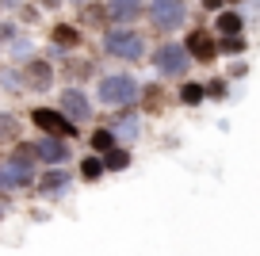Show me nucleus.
I'll use <instances>...</instances> for the list:
<instances>
[{"mask_svg": "<svg viewBox=\"0 0 260 256\" xmlns=\"http://www.w3.org/2000/svg\"><path fill=\"white\" fill-rule=\"evenodd\" d=\"M100 96H104L107 104L126 107L130 100L138 96V84H134V77H126V73H111V77L100 80Z\"/></svg>", "mask_w": 260, "mask_h": 256, "instance_id": "obj_1", "label": "nucleus"}, {"mask_svg": "<svg viewBox=\"0 0 260 256\" xmlns=\"http://www.w3.org/2000/svg\"><path fill=\"white\" fill-rule=\"evenodd\" d=\"M149 19H153V27H161V31L180 27V19H184V0H153V4H149Z\"/></svg>", "mask_w": 260, "mask_h": 256, "instance_id": "obj_2", "label": "nucleus"}, {"mask_svg": "<svg viewBox=\"0 0 260 256\" xmlns=\"http://www.w3.org/2000/svg\"><path fill=\"white\" fill-rule=\"evenodd\" d=\"M153 61H157V69L169 73V77H184V69H187V50L180 46V42H169V46L157 50Z\"/></svg>", "mask_w": 260, "mask_h": 256, "instance_id": "obj_3", "label": "nucleus"}, {"mask_svg": "<svg viewBox=\"0 0 260 256\" xmlns=\"http://www.w3.org/2000/svg\"><path fill=\"white\" fill-rule=\"evenodd\" d=\"M104 50L130 61V57H142V39H138V35H130V31H111L104 39Z\"/></svg>", "mask_w": 260, "mask_h": 256, "instance_id": "obj_4", "label": "nucleus"}, {"mask_svg": "<svg viewBox=\"0 0 260 256\" xmlns=\"http://www.w3.org/2000/svg\"><path fill=\"white\" fill-rule=\"evenodd\" d=\"M35 122H39L46 134H73V126H69V119H65L61 111H35Z\"/></svg>", "mask_w": 260, "mask_h": 256, "instance_id": "obj_5", "label": "nucleus"}, {"mask_svg": "<svg viewBox=\"0 0 260 256\" xmlns=\"http://www.w3.org/2000/svg\"><path fill=\"white\" fill-rule=\"evenodd\" d=\"M61 115L65 119H88L92 107H88V100H84L81 92H61Z\"/></svg>", "mask_w": 260, "mask_h": 256, "instance_id": "obj_6", "label": "nucleus"}, {"mask_svg": "<svg viewBox=\"0 0 260 256\" xmlns=\"http://www.w3.org/2000/svg\"><path fill=\"white\" fill-rule=\"evenodd\" d=\"M187 50H191V57H199V61H211L214 57V42L207 31H191L187 35Z\"/></svg>", "mask_w": 260, "mask_h": 256, "instance_id": "obj_7", "label": "nucleus"}, {"mask_svg": "<svg viewBox=\"0 0 260 256\" xmlns=\"http://www.w3.org/2000/svg\"><path fill=\"white\" fill-rule=\"evenodd\" d=\"M138 12H142V0H111V19H119V23L134 19Z\"/></svg>", "mask_w": 260, "mask_h": 256, "instance_id": "obj_8", "label": "nucleus"}, {"mask_svg": "<svg viewBox=\"0 0 260 256\" xmlns=\"http://www.w3.org/2000/svg\"><path fill=\"white\" fill-rule=\"evenodd\" d=\"M27 80H31V88H50V65L46 61H31L27 65Z\"/></svg>", "mask_w": 260, "mask_h": 256, "instance_id": "obj_9", "label": "nucleus"}, {"mask_svg": "<svg viewBox=\"0 0 260 256\" xmlns=\"http://www.w3.org/2000/svg\"><path fill=\"white\" fill-rule=\"evenodd\" d=\"M218 31L234 39V35L241 31V16H234V12H226V16H218Z\"/></svg>", "mask_w": 260, "mask_h": 256, "instance_id": "obj_10", "label": "nucleus"}, {"mask_svg": "<svg viewBox=\"0 0 260 256\" xmlns=\"http://www.w3.org/2000/svg\"><path fill=\"white\" fill-rule=\"evenodd\" d=\"M39 153H42L46 161H65V145H61V142H42Z\"/></svg>", "mask_w": 260, "mask_h": 256, "instance_id": "obj_11", "label": "nucleus"}, {"mask_svg": "<svg viewBox=\"0 0 260 256\" xmlns=\"http://www.w3.org/2000/svg\"><path fill=\"white\" fill-rule=\"evenodd\" d=\"M4 176V184H23V180H31V168H19V165H12L8 172H0Z\"/></svg>", "mask_w": 260, "mask_h": 256, "instance_id": "obj_12", "label": "nucleus"}, {"mask_svg": "<svg viewBox=\"0 0 260 256\" xmlns=\"http://www.w3.org/2000/svg\"><path fill=\"white\" fill-rule=\"evenodd\" d=\"M100 172H104V165H100L96 157H84V161H81V176H84V180H96Z\"/></svg>", "mask_w": 260, "mask_h": 256, "instance_id": "obj_13", "label": "nucleus"}, {"mask_svg": "<svg viewBox=\"0 0 260 256\" xmlns=\"http://www.w3.org/2000/svg\"><path fill=\"white\" fill-rule=\"evenodd\" d=\"M111 142H115L111 130H96V134H92V145H96V149H111Z\"/></svg>", "mask_w": 260, "mask_h": 256, "instance_id": "obj_14", "label": "nucleus"}, {"mask_svg": "<svg viewBox=\"0 0 260 256\" xmlns=\"http://www.w3.org/2000/svg\"><path fill=\"white\" fill-rule=\"evenodd\" d=\"M126 161H130L126 153H122V149H115L111 157H107V168H115V172H119V168H126Z\"/></svg>", "mask_w": 260, "mask_h": 256, "instance_id": "obj_15", "label": "nucleus"}, {"mask_svg": "<svg viewBox=\"0 0 260 256\" xmlns=\"http://www.w3.org/2000/svg\"><path fill=\"white\" fill-rule=\"evenodd\" d=\"M222 50H226V54H241V50H245V39H237V35H234V39L222 42Z\"/></svg>", "mask_w": 260, "mask_h": 256, "instance_id": "obj_16", "label": "nucleus"}, {"mask_svg": "<svg viewBox=\"0 0 260 256\" xmlns=\"http://www.w3.org/2000/svg\"><path fill=\"white\" fill-rule=\"evenodd\" d=\"M199 96H203V88H199V84H187V88H184V100H187V104H195Z\"/></svg>", "mask_w": 260, "mask_h": 256, "instance_id": "obj_17", "label": "nucleus"}, {"mask_svg": "<svg viewBox=\"0 0 260 256\" xmlns=\"http://www.w3.org/2000/svg\"><path fill=\"white\" fill-rule=\"evenodd\" d=\"M54 39H61V42H77V35L69 31V27H57V31H54Z\"/></svg>", "mask_w": 260, "mask_h": 256, "instance_id": "obj_18", "label": "nucleus"}, {"mask_svg": "<svg viewBox=\"0 0 260 256\" xmlns=\"http://www.w3.org/2000/svg\"><path fill=\"white\" fill-rule=\"evenodd\" d=\"M218 4H222V0H203V8H218Z\"/></svg>", "mask_w": 260, "mask_h": 256, "instance_id": "obj_19", "label": "nucleus"}, {"mask_svg": "<svg viewBox=\"0 0 260 256\" xmlns=\"http://www.w3.org/2000/svg\"><path fill=\"white\" fill-rule=\"evenodd\" d=\"M46 4H54V0H46Z\"/></svg>", "mask_w": 260, "mask_h": 256, "instance_id": "obj_20", "label": "nucleus"}]
</instances>
